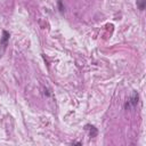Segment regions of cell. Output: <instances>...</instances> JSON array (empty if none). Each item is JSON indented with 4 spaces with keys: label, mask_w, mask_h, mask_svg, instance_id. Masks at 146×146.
Masks as SVG:
<instances>
[{
    "label": "cell",
    "mask_w": 146,
    "mask_h": 146,
    "mask_svg": "<svg viewBox=\"0 0 146 146\" xmlns=\"http://www.w3.org/2000/svg\"><path fill=\"white\" fill-rule=\"evenodd\" d=\"M138 101H139V96H138V94H137V92H133V95L129 98V101L127 102L126 105H125L126 110H129L130 107H135L136 105L138 104Z\"/></svg>",
    "instance_id": "6da1fadb"
},
{
    "label": "cell",
    "mask_w": 146,
    "mask_h": 146,
    "mask_svg": "<svg viewBox=\"0 0 146 146\" xmlns=\"http://www.w3.org/2000/svg\"><path fill=\"white\" fill-rule=\"evenodd\" d=\"M145 2H146V0H138L137 1V6L141 10H144L145 9Z\"/></svg>",
    "instance_id": "277c9868"
},
{
    "label": "cell",
    "mask_w": 146,
    "mask_h": 146,
    "mask_svg": "<svg viewBox=\"0 0 146 146\" xmlns=\"http://www.w3.org/2000/svg\"><path fill=\"white\" fill-rule=\"evenodd\" d=\"M9 37H10V34L7 32V31H2V38H1V45L4 46V48L7 46V42H8V40H9Z\"/></svg>",
    "instance_id": "7a4b0ae2"
},
{
    "label": "cell",
    "mask_w": 146,
    "mask_h": 146,
    "mask_svg": "<svg viewBox=\"0 0 146 146\" xmlns=\"http://www.w3.org/2000/svg\"><path fill=\"white\" fill-rule=\"evenodd\" d=\"M86 129L89 130V135H90V137H96V136H97L98 131L94 126H86Z\"/></svg>",
    "instance_id": "3957f363"
},
{
    "label": "cell",
    "mask_w": 146,
    "mask_h": 146,
    "mask_svg": "<svg viewBox=\"0 0 146 146\" xmlns=\"http://www.w3.org/2000/svg\"><path fill=\"white\" fill-rule=\"evenodd\" d=\"M58 7H60V10L61 11H63L64 7H63V4H62V1H58Z\"/></svg>",
    "instance_id": "5b68a950"
},
{
    "label": "cell",
    "mask_w": 146,
    "mask_h": 146,
    "mask_svg": "<svg viewBox=\"0 0 146 146\" xmlns=\"http://www.w3.org/2000/svg\"><path fill=\"white\" fill-rule=\"evenodd\" d=\"M72 145H82V143H80V142H73Z\"/></svg>",
    "instance_id": "8992f818"
}]
</instances>
